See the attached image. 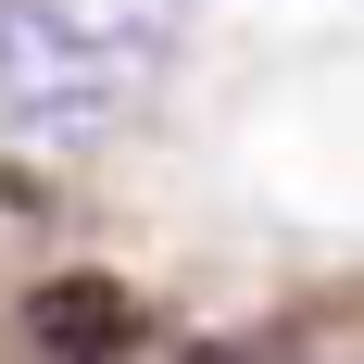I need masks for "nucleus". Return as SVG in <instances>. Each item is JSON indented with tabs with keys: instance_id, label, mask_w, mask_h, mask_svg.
<instances>
[{
	"instance_id": "nucleus-1",
	"label": "nucleus",
	"mask_w": 364,
	"mask_h": 364,
	"mask_svg": "<svg viewBox=\"0 0 364 364\" xmlns=\"http://www.w3.org/2000/svg\"><path fill=\"white\" fill-rule=\"evenodd\" d=\"M164 75V0H0V113L26 139H113Z\"/></svg>"
},
{
	"instance_id": "nucleus-2",
	"label": "nucleus",
	"mask_w": 364,
	"mask_h": 364,
	"mask_svg": "<svg viewBox=\"0 0 364 364\" xmlns=\"http://www.w3.org/2000/svg\"><path fill=\"white\" fill-rule=\"evenodd\" d=\"M26 339L63 364H113L126 339H139V301L113 289V277H38L26 289Z\"/></svg>"
}]
</instances>
